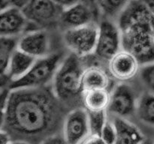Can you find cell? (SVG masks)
<instances>
[{
	"mask_svg": "<svg viewBox=\"0 0 154 144\" xmlns=\"http://www.w3.org/2000/svg\"><path fill=\"white\" fill-rule=\"evenodd\" d=\"M39 88L11 90L2 129L11 140L29 142L32 137H43L55 127L58 118L55 100Z\"/></svg>",
	"mask_w": 154,
	"mask_h": 144,
	"instance_id": "6da1fadb",
	"label": "cell"
},
{
	"mask_svg": "<svg viewBox=\"0 0 154 144\" xmlns=\"http://www.w3.org/2000/svg\"><path fill=\"white\" fill-rule=\"evenodd\" d=\"M120 28L122 47L132 53L140 64L154 62V26L135 22Z\"/></svg>",
	"mask_w": 154,
	"mask_h": 144,
	"instance_id": "7a4b0ae2",
	"label": "cell"
},
{
	"mask_svg": "<svg viewBox=\"0 0 154 144\" xmlns=\"http://www.w3.org/2000/svg\"><path fill=\"white\" fill-rule=\"evenodd\" d=\"M80 57L72 53L61 62L54 77V93L56 98L69 100L82 94V68Z\"/></svg>",
	"mask_w": 154,
	"mask_h": 144,
	"instance_id": "3957f363",
	"label": "cell"
},
{
	"mask_svg": "<svg viewBox=\"0 0 154 144\" xmlns=\"http://www.w3.org/2000/svg\"><path fill=\"white\" fill-rule=\"evenodd\" d=\"M61 56L50 54L43 58H37L31 68L24 76L11 82L10 88H42L54 80L60 66Z\"/></svg>",
	"mask_w": 154,
	"mask_h": 144,
	"instance_id": "277c9868",
	"label": "cell"
},
{
	"mask_svg": "<svg viewBox=\"0 0 154 144\" xmlns=\"http://www.w3.org/2000/svg\"><path fill=\"white\" fill-rule=\"evenodd\" d=\"M99 26L90 23L82 26L68 28L64 34L66 46L78 57L94 53L97 44Z\"/></svg>",
	"mask_w": 154,
	"mask_h": 144,
	"instance_id": "5b68a950",
	"label": "cell"
},
{
	"mask_svg": "<svg viewBox=\"0 0 154 144\" xmlns=\"http://www.w3.org/2000/svg\"><path fill=\"white\" fill-rule=\"evenodd\" d=\"M21 10L28 21L45 26L60 20L63 8L54 0H29Z\"/></svg>",
	"mask_w": 154,
	"mask_h": 144,
	"instance_id": "8992f818",
	"label": "cell"
},
{
	"mask_svg": "<svg viewBox=\"0 0 154 144\" xmlns=\"http://www.w3.org/2000/svg\"><path fill=\"white\" fill-rule=\"evenodd\" d=\"M121 32L117 26L109 20H104L99 26L97 44L94 53L104 60L109 61L121 50Z\"/></svg>",
	"mask_w": 154,
	"mask_h": 144,
	"instance_id": "52a82bcc",
	"label": "cell"
},
{
	"mask_svg": "<svg viewBox=\"0 0 154 144\" xmlns=\"http://www.w3.org/2000/svg\"><path fill=\"white\" fill-rule=\"evenodd\" d=\"M88 112L78 108L71 111L63 122V138L67 144H81L90 136Z\"/></svg>",
	"mask_w": 154,
	"mask_h": 144,
	"instance_id": "ba28073f",
	"label": "cell"
},
{
	"mask_svg": "<svg viewBox=\"0 0 154 144\" xmlns=\"http://www.w3.org/2000/svg\"><path fill=\"white\" fill-rule=\"evenodd\" d=\"M137 101L133 89L127 84L117 86L111 93L107 112L115 116L126 118L136 111Z\"/></svg>",
	"mask_w": 154,
	"mask_h": 144,
	"instance_id": "9c48e42d",
	"label": "cell"
},
{
	"mask_svg": "<svg viewBox=\"0 0 154 144\" xmlns=\"http://www.w3.org/2000/svg\"><path fill=\"white\" fill-rule=\"evenodd\" d=\"M140 63L128 51L121 50L108 61V70L111 76L121 82L132 79L140 70Z\"/></svg>",
	"mask_w": 154,
	"mask_h": 144,
	"instance_id": "30bf717a",
	"label": "cell"
},
{
	"mask_svg": "<svg viewBox=\"0 0 154 144\" xmlns=\"http://www.w3.org/2000/svg\"><path fill=\"white\" fill-rule=\"evenodd\" d=\"M17 48L35 58L50 55V39L44 30L30 31L18 39Z\"/></svg>",
	"mask_w": 154,
	"mask_h": 144,
	"instance_id": "8fae6325",
	"label": "cell"
},
{
	"mask_svg": "<svg viewBox=\"0 0 154 144\" xmlns=\"http://www.w3.org/2000/svg\"><path fill=\"white\" fill-rule=\"evenodd\" d=\"M28 20L20 8L8 6L0 10V36L17 38L26 28Z\"/></svg>",
	"mask_w": 154,
	"mask_h": 144,
	"instance_id": "7c38bea8",
	"label": "cell"
},
{
	"mask_svg": "<svg viewBox=\"0 0 154 144\" xmlns=\"http://www.w3.org/2000/svg\"><path fill=\"white\" fill-rule=\"evenodd\" d=\"M93 17L91 7L85 2H80L63 9L60 20L65 26L70 28L92 23Z\"/></svg>",
	"mask_w": 154,
	"mask_h": 144,
	"instance_id": "4fadbf2b",
	"label": "cell"
},
{
	"mask_svg": "<svg viewBox=\"0 0 154 144\" xmlns=\"http://www.w3.org/2000/svg\"><path fill=\"white\" fill-rule=\"evenodd\" d=\"M112 122L117 133L114 144H140L145 139L141 130L125 118L115 116Z\"/></svg>",
	"mask_w": 154,
	"mask_h": 144,
	"instance_id": "5bb4252c",
	"label": "cell"
},
{
	"mask_svg": "<svg viewBox=\"0 0 154 144\" xmlns=\"http://www.w3.org/2000/svg\"><path fill=\"white\" fill-rule=\"evenodd\" d=\"M36 59L17 47L9 60L5 74L11 82L17 80L29 71Z\"/></svg>",
	"mask_w": 154,
	"mask_h": 144,
	"instance_id": "9a60e30c",
	"label": "cell"
},
{
	"mask_svg": "<svg viewBox=\"0 0 154 144\" xmlns=\"http://www.w3.org/2000/svg\"><path fill=\"white\" fill-rule=\"evenodd\" d=\"M108 74L99 67H90L84 70L82 75V93L96 88H108L110 85Z\"/></svg>",
	"mask_w": 154,
	"mask_h": 144,
	"instance_id": "2e32d148",
	"label": "cell"
},
{
	"mask_svg": "<svg viewBox=\"0 0 154 144\" xmlns=\"http://www.w3.org/2000/svg\"><path fill=\"white\" fill-rule=\"evenodd\" d=\"M83 102L87 111L107 110L111 93L108 88H96L82 93Z\"/></svg>",
	"mask_w": 154,
	"mask_h": 144,
	"instance_id": "e0dca14e",
	"label": "cell"
},
{
	"mask_svg": "<svg viewBox=\"0 0 154 144\" xmlns=\"http://www.w3.org/2000/svg\"><path fill=\"white\" fill-rule=\"evenodd\" d=\"M136 112L138 118L154 127V94L144 93L137 101Z\"/></svg>",
	"mask_w": 154,
	"mask_h": 144,
	"instance_id": "ac0fdd59",
	"label": "cell"
},
{
	"mask_svg": "<svg viewBox=\"0 0 154 144\" xmlns=\"http://www.w3.org/2000/svg\"><path fill=\"white\" fill-rule=\"evenodd\" d=\"M17 38L0 36V75L5 74L11 56L17 47Z\"/></svg>",
	"mask_w": 154,
	"mask_h": 144,
	"instance_id": "d6986e66",
	"label": "cell"
},
{
	"mask_svg": "<svg viewBox=\"0 0 154 144\" xmlns=\"http://www.w3.org/2000/svg\"><path fill=\"white\" fill-rule=\"evenodd\" d=\"M88 112L89 127H90V135L101 136V133L108 120L107 110L87 111Z\"/></svg>",
	"mask_w": 154,
	"mask_h": 144,
	"instance_id": "ffe728a7",
	"label": "cell"
},
{
	"mask_svg": "<svg viewBox=\"0 0 154 144\" xmlns=\"http://www.w3.org/2000/svg\"><path fill=\"white\" fill-rule=\"evenodd\" d=\"M129 2V0H101L99 5L105 14L114 15L123 10Z\"/></svg>",
	"mask_w": 154,
	"mask_h": 144,
	"instance_id": "44dd1931",
	"label": "cell"
},
{
	"mask_svg": "<svg viewBox=\"0 0 154 144\" xmlns=\"http://www.w3.org/2000/svg\"><path fill=\"white\" fill-rule=\"evenodd\" d=\"M140 77L144 85L154 94V62L144 64L139 70Z\"/></svg>",
	"mask_w": 154,
	"mask_h": 144,
	"instance_id": "7402d4cb",
	"label": "cell"
},
{
	"mask_svg": "<svg viewBox=\"0 0 154 144\" xmlns=\"http://www.w3.org/2000/svg\"><path fill=\"white\" fill-rule=\"evenodd\" d=\"M116 128L113 122L107 120L101 133V138L105 144H114L116 140Z\"/></svg>",
	"mask_w": 154,
	"mask_h": 144,
	"instance_id": "603a6c76",
	"label": "cell"
},
{
	"mask_svg": "<svg viewBox=\"0 0 154 144\" xmlns=\"http://www.w3.org/2000/svg\"><path fill=\"white\" fill-rule=\"evenodd\" d=\"M11 82V81L7 75H0V98L10 93Z\"/></svg>",
	"mask_w": 154,
	"mask_h": 144,
	"instance_id": "cb8c5ba5",
	"label": "cell"
},
{
	"mask_svg": "<svg viewBox=\"0 0 154 144\" xmlns=\"http://www.w3.org/2000/svg\"><path fill=\"white\" fill-rule=\"evenodd\" d=\"M41 144H67L63 136L59 135H51L45 140H44Z\"/></svg>",
	"mask_w": 154,
	"mask_h": 144,
	"instance_id": "d4e9b609",
	"label": "cell"
},
{
	"mask_svg": "<svg viewBox=\"0 0 154 144\" xmlns=\"http://www.w3.org/2000/svg\"><path fill=\"white\" fill-rule=\"evenodd\" d=\"M81 144H105L101 136L90 135Z\"/></svg>",
	"mask_w": 154,
	"mask_h": 144,
	"instance_id": "484cf974",
	"label": "cell"
},
{
	"mask_svg": "<svg viewBox=\"0 0 154 144\" xmlns=\"http://www.w3.org/2000/svg\"><path fill=\"white\" fill-rule=\"evenodd\" d=\"M54 1L59 5L61 6L63 9H65L66 8L70 7V6L76 4V3L80 2L82 0H54Z\"/></svg>",
	"mask_w": 154,
	"mask_h": 144,
	"instance_id": "4316f807",
	"label": "cell"
},
{
	"mask_svg": "<svg viewBox=\"0 0 154 144\" xmlns=\"http://www.w3.org/2000/svg\"><path fill=\"white\" fill-rule=\"evenodd\" d=\"M11 142L8 134L3 129H0V144H10Z\"/></svg>",
	"mask_w": 154,
	"mask_h": 144,
	"instance_id": "83f0119b",
	"label": "cell"
},
{
	"mask_svg": "<svg viewBox=\"0 0 154 144\" xmlns=\"http://www.w3.org/2000/svg\"><path fill=\"white\" fill-rule=\"evenodd\" d=\"M29 0H7L8 6H15L19 8H22Z\"/></svg>",
	"mask_w": 154,
	"mask_h": 144,
	"instance_id": "f1b7e54d",
	"label": "cell"
},
{
	"mask_svg": "<svg viewBox=\"0 0 154 144\" xmlns=\"http://www.w3.org/2000/svg\"><path fill=\"white\" fill-rule=\"evenodd\" d=\"M154 15V0H141Z\"/></svg>",
	"mask_w": 154,
	"mask_h": 144,
	"instance_id": "f546056e",
	"label": "cell"
},
{
	"mask_svg": "<svg viewBox=\"0 0 154 144\" xmlns=\"http://www.w3.org/2000/svg\"><path fill=\"white\" fill-rule=\"evenodd\" d=\"M8 4L7 0H0V10H2L5 8L8 7Z\"/></svg>",
	"mask_w": 154,
	"mask_h": 144,
	"instance_id": "4dcf8cb0",
	"label": "cell"
},
{
	"mask_svg": "<svg viewBox=\"0 0 154 144\" xmlns=\"http://www.w3.org/2000/svg\"><path fill=\"white\" fill-rule=\"evenodd\" d=\"M10 144H31L28 142H26V141L23 140H11V142H10Z\"/></svg>",
	"mask_w": 154,
	"mask_h": 144,
	"instance_id": "1f68e13d",
	"label": "cell"
},
{
	"mask_svg": "<svg viewBox=\"0 0 154 144\" xmlns=\"http://www.w3.org/2000/svg\"><path fill=\"white\" fill-rule=\"evenodd\" d=\"M140 144H154V142L150 139H144Z\"/></svg>",
	"mask_w": 154,
	"mask_h": 144,
	"instance_id": "d6a6232c",
	"label": "cell"
},
{
	"mask_svg": "<svg viewBox=\"0 0 154 144\" xmlns=\"http://www.w3.org/2000/svg\"><path fill=\"white\" fill-rule=\"evenodd\" d=\"M100 1H101V0H95V2H96L98 4H99V3L100 2Z\"/></svg>",
	"mask_w": 154,
	"mask_h": 144,
	"instance_id": "836d02e7",
	"label": "cell"
}]
</instances>
